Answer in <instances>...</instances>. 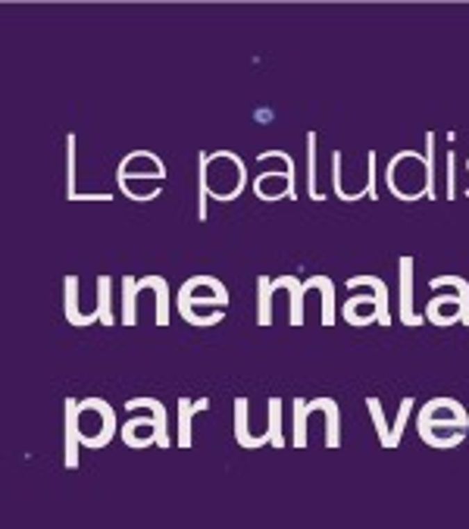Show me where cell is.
<instances>
[{"mask_svg":"<svg viewBox=\"0 0 469 529\" xmlns=\"http://www.w3.org/2000/svg\"><path fill=\"white\" fill-rule=\"evenodd\" d=\"M125 410L138 414V416H131L122 426V432H119L129 448H150V445L169 448L172 445V439H169V414L156 398H129Z\"/></svg>","mask_w":469,"mask_h":529,"instance_id":"6da1fadb","label":"cell"},{"mask_svg":"<svg viewBox=\"0 0 469 529\" xmlns=\"http://www.w3.org/2000/svg\"><path fill=\"white\" fill-rule=\"evenodd\" d=\"M197 170L206 179V195L213 201H235L247 185V166L238 154L219 151V154H200Z\"/></svg>","mask_w":469,"mask_h":529,"instance_id":"7a4b0ae2","label":"cell"},{"mask_svg":"<svg viewBox=\"0 0 469 529\" xmlns=\"http://www.w3.org/2000/svg\"><path fill=\"white\" fill-rule=\"evenodd\" d=\"M388 191L400 201H419L429 197V170H425V157L416 151H397L388 160L385 170Z\"/></svg>","mask_w":469,"mask_h":529,"instance_id":"3957f363","label":"cell"},{"mask_svg":"<svg viewBox=\"0 0 469 529\" xmlns=\"http://www.w3.org/2000/svg\"><path fill=\"white\" fill-rule=\"evenodd\" d=\"M431 288H454V295H438L425 304V320L431 326L444 329L454 326V323H463L469 329V282L460 276H438L431 279Z\"/></svg>","mask_w":469,"mask_h":529,"instance_id":"277c9868","label":"cell"},{"mask_svg":"<svg viewBox=\"0 0 469 529\" xmlns=\"http://www.w3.org/2000/svg\"><path fill=\"white\" fill-rule=\"evenodd\" d=\"M79 429H81V445L97 451L113 441V435L122 432L116 426V410L104 398H85L79 401Z\"/></svg>","mask_w":469,"mask_h":529,"instance_id":"5b68a950","label":"cell"},{"mask_svg":"<svg viewBox=\"0 0 469 529\" xmlns=\"http://www.w3.org/2000/svg\"><path fill=\"white\" fill-rule=\"evenodd\" d=\"M256 160L260 163H266V160H281L285 163V172H260V176L254 179V191L260 201H279V197H297V188H294V160L288 157V154L281 151H263L256 154Z\"/></svg>","mask_w":469,"mask_h":529,"instance_id":"8992f818","label":"cell"},{"mask_svg":"<svg viewBox=\"0 0 469 529\" xmlns=\"http://www.w3.org/2000/svg\"><path fill=\"white\" fill-rule=\"evenodd\" d=\"M444 423L469 429V414L463 410L460 401H454V398H431L429 404H422V410L416 416V426H444Z\"/></svg>","mask_w":469,"mask_h":529,"instance_id":"52a82bcc","label":"cell"},{"mask_svg":"<svg viewBox=\"0 0 469 529\" xmlns=\"http://www.w3.org/2000/svg\"><path fill=\"white\" fill-rule=\"evenodd\" d=\"M116 179H125V182H129V179H166V166L150 151H131L129 157L119 163Z\"/></svg>","mask_w":469,"mask_h":529,"instance_id":"ba28073f","label":"cell"},{"mask_svg":"<svg viewBox=\"0 0 469 529\" xmlns=\"http://www.w3.org/2000/svg\"><path fill=\"white\" fill-rule=\"evenodd\" d=\"M66 410V429H63V466L75 470L79 466V448H81V429H79V401L66 398L63 401Z\"/></svg>","mask_w":469,"mask_h":529,"instance_id":"9c48e42d","label":"cell"},{"mask_svg":"<svg viewBox=\"0 0 469 529\" xmlns=\"http://www.w3.org/2000/svg\"><path fill=\"white\" fill-rule=\"evenodd\" d=\"M341 314H344V320L356 329L372 326V323H379V298H375V291H369V295H354V298H347Z\"/></svg>","mask_w":469,"mask_h":529,"instance_id":"30bf717a","label":"cell"},{"mask_svg":"<svg viewBox=\"0 0 469 529\" xmlns=\"http://www.w3.org/2000/svg\"><path fill=\"white\" fill-rule=\"evenodd\" d=\"M400 323L410 329L425 323V316L413 310V257H400Z\"/></svg>","mask_w":469,"mask_h":529,"instance_id":"8fae6325","label":"cell"},{"mask_svg":"<svg viewBox=\"0 0 469 529\" xmlns=\"http://www.w3.org/2000/svg\"><path fill=\"white\" fill-rule=\"evenodd\" d=\"M310 414H325V448H341V410L331 398H313L306 401Z\"/></svg>","mask_w":469,"mask_h":529,"instance_id":"7c38bea8","label":"cell"},{"mask_svg":"<svg viewBox=\"0 0 469 529\" xmlns=\"http://www.w3.org/2000/svg\"><path fill=\"white\" fill-rule=\"evenodd\" d=\"M179 298H185V301H188V298H216L222 310H225V304H229V295H225L222 282H219V279H213V276H194V279H188V282L181 285Z\"/></svg>","mask_w":469,"mask_h":529,"instance_id":"4fadbf2b","label":"cell"},{"mask_svg":"<svg viewBox=\"0 0 469 529\" xmlns=\"http://www.w3.org/2000/svg\"><path fill=\"white\" fill-rule=\"evenodd\" d=\"M419 435H422L425 445L431 448H441V451H447V448H456L463 439H466L469 429H460V426H450V423H444V426H416Z\"/></svg>","mask_w":469,"mask_h":529,"instance_id":"5bb4252c","label":"cell"},{"mask_svg":"<svg viewBox=\"0 0 469 529\" xmlns=\"http://www.w3.org/2000/svg\"><path fill=\"white\" fill-rule=\"evenodd\" d=\"M347 288H369L379 298V326L391 329V310H388V285L379 276H354L347 279Z\"/></svg>","mask_w":469,"mask_h":529,"instance_id":"9a60e30c","label":"cell"},{"mask_svg":"<svg viewBox=\"0 0 469 529\" xmlns=\"http://www.w3.org/2000/svg\"><path fill=\"white\" fill-rule=\"evenodd\" d=\"M206 407H210V401H206V398H200V401L179 398V439H175V445H179V448H191L194 445L191 420H194V414H200V410H206Z\"/></svg>","mask_w":469,"mask_h":529,"instance_id":"2e32d148","label":"cell"},{"mask_svg":"<svg viewBox=\"0 0 469 529\" xmlns=\"http://www.w3.org/2000/svg\"><path fill=\"white\" fill-rule=\"evenodd\" d=\"M247 404H250L247 398H238V401H235V441H238L241 448H247V451H254V448H263V445H269V441L250 432Z\"/></svg>","mask_w":469,"mask_h":529,"instance_id":"e0dca14e","label":"cell"},{"mask_svg":"<svg viewBox=\"0 0 469 529\" xmlns=\"http://www.w3.org/2000/svg\"><path fill=\"white\" fill-rule=\"evenodd\" d=\"M285 288L288 295H291V316H288V323L291 326H300L304 323V295H306V285L297 282L294 276H281L272 282V291H281Z\"/></svg>","mask_w":469,"mask_h":529,"instance_id":"ac0fdd59","label":"cell"},{"mask_svg":"<svg viewBox=\"0 0 469 529\" xmlns=\"http://www.w3.org/2000/svg\"><path fill=\"white\" fill-rule=\"evenodd\" d=\"M306 291L316 288L319 295H322V326H335L338 320V310H335V282H331L329 276H313L306 279Z\"/></svg>","mask_w":469,"mask_h":529,"instance_id":"d6986e66","label":"cell"},{"mask_svg":"<svg viewBox=\"0 0 469 529\" xmlns=\"http://www.w3.org/2000/svg\"><path fill=\"white\" fill-rule=\"evenodd\" d=\"M144 288H154L156 291V326L160 329H166L169 326V285H166V279L163 276H144V279H138V291H144Z\"/></svg>","mask_w":469,"mask_h":529,"instance_id":"ffe728a7","label":"cell"},{"mask_svg":"<svg viewBox=\"0 0 469 529\" xmlns=\"http://www.w3.org/2000/svg\"><path fill=\"white\" fill-rule=\"evenodd\" d=\"M66 320L72 323V326H94L97 320H91V316L79 314V279L69 276L66 279Z\"/></svg>","mask_w":469,"mask_h":529,"instance_id":"44dd1931","label":"cell"},{"mask_svg":"<svg viewBox=\"0 0 469 529\" xmlns=\"http://www.w3.org/2000/svg\"><path fill=\"white\" fill-rule=\"evenodd\" d=\"M306 416H310V410H306V401L304 398H294L291 401V445L294 448H306Z\"/></svg>","mask_w":469,"mask_h":529,"instance_id":"7402d4cb","label":"cell"},{"mask_svg":"<svg viewBox=\"0 0 469 529\" xmlns=\"http://www.w3.org/2000/svg\"><path fill=\"white\" fill-rule=\"evenodd\" d=\"M138 279L135 276H125L122 279V316H119V323L122 326H135L138 316H135V301H138Z\"/></svg>","mask_w":469,"mask_h":529,"instance_id":"603a6c76","label":"cell"},{"mask_svg":"<svg viewBox=\"0 0 469 529\" xmlns=\"http://www.w3.org/2000/svg\"><path fill=\"white\" fill-rule=\"evenodd\" d=\"M256 295H260V310H256V323L260 326H272V279L260 276L256 279Z\"/></svg>","mask_w":469,"mask_h":529,"instance_id":"cb8c5ba5","label":"cell"},{"mask_svg":"<svg viewBox=\"0 0 469 529\" xmlns=\"http://www.w3.org/2000/svg\"><path fill=\"white\" fill-rule=\"evenodd\" d=\"M306 191L313 195V201H325V195L316 188V132H306Z\"/></svg>","mask_w":469,"mask_h":529,"instance_id":"d4e9b609","label":"cell"},{"mask_svg":"<svg viewBox=\"0 0 469 529\" xmlns=\"http://www.w3.org/2000/svg\"><path fill=\"white\" fill-rule=\"evenodd\" d=\"M97 314H100V323H104L106 329L116 326V314H113L110 307V276H97Z\"/></svg>","mask_w":469,"mask_h":529,"instance_id":"484cf974","label":"cell"},{"mask_svg":"<svg viewBox=\"0 0 469 529\" xmlns=\"http://www.w3.org/2000/svg\"><path fill=\"white\" fill-rule=\"evenodd\" d=\"M269 429H266V435H269V445L272 448H285V432H281V401L279 398H269Z\"/></svg>","mask_w":469,"mask_h":529,"instance_id":"4316f807","label":"cell"},{"mask_svg":"<svg viewBox=\"0 0 469 529\" xmlns=\"http://www.w3.org/2000/svg\"><path fill=\"white\" fill-rule=\"evenodd\" d=\"M366 407H369V416H372L375 432H379V445L388 448V441H391V429H388V420H385V410H381V401H379V398H366Z\"/></svg>","mask_w":469,"mask_h":529,"instance_id":"83f0119b","label":"cell"},{"mask_svg":"<svg viewBox=\"0 0 469 529\" xmlns=\"http://www.w3.org/2000/svg\"><path fill=\"white\" fill-rule=\"evenodd\" d=\"M179 314H181V320H185L188 326H194V329L216 326V323L222 320V310H213V314H197V310L188 307V304H179Z\"/></svg>","mask_w":469,"mask_h":529,"instance_id":"f1b7e54d","label":"cell"},{"mask_svg":"<svg viewBox=\"0 0 469 529\" xmlns=\"http://www.w3.org/2000/svg\"><path fill=\"white\" fill-rule=\"evenodd\" d=\"M413 398H404L400 401V407H397V416H394V426H391V441H388V448H397L400 445V435H404V429H406V420H410V414H413Z\"/></svg>","mask_w":469,"mask_h":529,"instance_id":"f546056e","label":"cell"},{"mask_svg":"<svg viewBox=\"0 0 469 529\" xmlns=\"http://www.w3.org/2000/svg\"><path fill=\"white\" fill-rule=\"evenodd\" d=\"M66 201H79V191H75V135H66Z\"/></svg>","mask_w":469,"mask_h":529,"instance_id":"4dcf8cb0","label":"cell"},{"mask_svg":"<svg viewBox=\"0 0 469 529\" xmlns=\"http://www.w3.org/2000/svg\"><path fill=\"white\" fill-rule=\"evenodd\" d=\"M331 188H335V195H338V201H360V197H354V195H347L344 191V185H341V154H331Z\"/></svg>","mask_w":469,"mask_h":529,"instance_id":"1f68e13d","label":"cell"},{"mask_svg":"<svg viewBox=\"0 0 469 529\" xmlns=\"http://www.w3.org/2000/svg\"><path fill=\"white\" fill-rule=\"evenodd\" d=\"M444 197H447V201L456 197V154L454 151L447 154V195Z\"/></svg>","mask_w":469,"mask_h":529,"instance_id":"d6a6232c","label":"cell"},{"mask_svg":"<svg viewBox=\"0 0 469 529\" xmlns=\"http://www.w3.org/2000/svg\"><path fill=\"white\" fill-rule=\"evenodd\" d=\"M366 166H369V182H366V195H369V201H375L379 197V191H375V151H369L366 154Z\"/></svg>","mask_w":469,"mask_h":529,"instance_id":"836d02e7","label":"cell"}]
</instances>
